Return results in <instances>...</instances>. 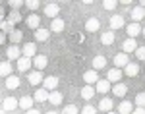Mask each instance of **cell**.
I'll use <instances>...</instances> for the list:
<instances>
[{
  "mask_svg": "<svg viewBox=\"0 0 145 114\" xmlns=\"http://www.w3.org/2000/svg\"><path fill=\"white\" fill-rule=\"evenodd\" d=\"M58 14H60V4H58V2H48V4H45V16L46 18L56 20Z\"/></svg>",
  "mask_w": 145,
  "mask_h": 114,
  "instance_id": "6da1fadb",
  "label": "cell"
},
{
  "mask_svg": "<svg viewBox=\"0 0 145 114\" xmlns=\"http://www.w3.org/2000/svg\"><path fill=\"white\" fill-rule=\"evenodd\" d=\"M108 25H110V31L122 29L124 25H126V20H124V16H120V14H114V16H110V20H108Z\"/></svg>",
  "mask_w": 145,
  "mask_h": 114,
  "instance_id": "7a4b0ae2",
  "label": "cell"
},
{
  "mask_svg": "<svg viewBox=\"0 0 145 114\" xmlns=\"http://www.w3.org/2000/svg\"><path fill=\"white\" fill-rule=\"evenodd\" d=\"M22 56L33 60L37 56V45L35 43H25V45H22Z\"/></svg>",
  "mask_w": 145,
  "mask_h": 114,
  "instance_id": "3957f363",
  "label": "cell"
},
{
  "mask_svg": "<svg viewBox=\"0 0 145 114\" xmlns=\"http://www.w3.org/2000/svg\"><path fill=\"white\" fill-rule=\"evenodd\" d=\"M6 58H8V62L10 60H20L22 58V48L18 45H10L6 48Z\"/></svg>",
  "mask_w": 145,
  "mask_h": 114,
  "instance_id": "277c9868",
  "label": "cell"
},
{
  "mask_svg": "<svg viewBox=\"0 0 145 114\" xmlns=\"http://www.w3.org/2000/svg\"><path fill=\"white\" fill-rule=\"evenodd\" d=\"M58 83H60V79L56 78V76H46L45 81H43V87H45L46 91H56V87H58Z\"/></svg>",
  "mask_w": 145,
  "mask_h": 114,
  "instance_id": "5b68a950",
  "label": "cell"
},
{
  "mask_svg": "<svg viewBox=\"0 0 145 114\" xmlns=\"http://www.w3.org/2000/svg\"><path fill=\"white\" fill-rule=\"evenodd\" d=\"M83 81H85V85H97V81H99V72H95V70L83 72Z\"/></svg>",
  "mask_w": 145,
  "mask_h": 114,
  "instance_id": "8992f818",
  "label": "cell"
},
{
  "mask_svg": "<svg viewBox=\"0 0 145 114\" xmlns=\"http://www.w3.org/2000/svg\"><path fill=\"white\" fill-rule=\"evenodd\" d=\"M128 64H130V58H128V54H124V52L114 54V68L122 70V68H126Z\"/></svg>",
  "mask_w": 145,
  "mask_h": 114,
  "instance_id": "52a82bcc",
  "label": "cell"
},
{
  "mask_svg": "<svg viewBox=\"0 0 145 114\" xmlns=\"http://www.w3.org/2000/svg\"><path fill=\"white\" fill-rule=\"evenodd\" d=\"M18 106H20V99H16V97H6V99H4V103H2V108H4L6 112L16 110Z\"/></svg>",
  "mask_w": 145,
  "mask_h": 114,
  "instance_id": "ba28073f",
  "label": "cell"
},
{
  "mask_svg": "<svg viewBox=\"0 0 145 114\" xmlns=\"http://www.w3.org/2000/svg\"><path fill=\"white\" fill-rule=\"evenodd\" d=\"M33 66L37 72H43V70L48 66V58L45 56V54H37V56L33 58Z\"/></svg>",
  "mask_w": 145,
  "mask_h": 114,
  "instance_id": "9c48e42d",
  "label": "cell"
},
{
  "mask_svg": "<svg viewBox=\"0 0 145 114\" xmlns=\"http://www.w3.org/2000/svg\"><path fill=\"white\" fill-rule=\"evenodd\" d=\"M27 81H29L31 85H41V83L45 81V76H43L41 72L33 70V72H29V74H27Z\"/></svg>",
  "mask_w": 145,
  "mask_h": 114,
  "instance_id": "30bf717a",
  "label": "cell"
},
{
  "mask_svg": "<svg viewBox=\"0 0 145 114\" xmlns=\"http://www.w3.org/2000/svg\"><path fill=\"white\" fill-rule=\"evenodd\" d=\"M18 72H22V74H25V72H29L31 70V66H33V60L31 58H25V56H22L20 60H18Z\"/></svg>",
  "mask_w": 145,
  "mask_h": 114,
  "instance_id": "8fae6325",
  "label": "cell"
},
{
  "mask_svg": "<svg viewBox=\"0 0 145 114\" xmlns=\"http://www.w3.org/2000/svg\"><path fill=\"white\" fill-rule=\"evenodd\" d=\"M106 79L110 81V83H120V79H122V70H118V68H110L108 72H106Z\"/></svg>",
  "mask_w": 145,
  "mask_h": 114,
  "instance_id": "7c38bea8",
  "label": "cell"
},
{
  "mask_svg": "<svg viewBox=\"0 0 145 114\" xmlns=\"http://www.w3.org/2000/svg\"><path fill=\"white\" fill-rule=\"evenodd\" d=\"M141 29H143V27H141V25H139V23H130V25H128V27H126V33H128V39H135V37H137V35H141Z\"/></svg>",
  "mask_w": 145,
  "mask_h": 114,
  "instance_id": "4fadbf2b",
  "label": "cell"
},
{
  "mask_svg": "<svg viewBox=\"0 0 145 114\" xmlns=\"http://www.w3.org/2000/svg\"><path fill=\"white\" fill-rule=\"evenodd\" d=\"M33 35H35V41L37 43H45V41H48V37H50V29L39 27L37 31H33Z\"/></svg>",
  "mask_w": 145,
  "mask_h": 114,
  "instance_id": "5bb4252c",
  "label": "cell"
},
{
  "mask_svg": "<svg viewBox=\"0 0 145 114\" xmlns=\"http://www.w3.org/2000/svg\"><path fill=\"white\" fill-rule=\"evenodd\" d=\"M137 43H135V39H126L122 43V52L124 54H130V52H135L137 50Z\"/></svg>",
  "mask_w": 145,
  "mask_h": 114,
  "instance_id": "9a60e30c",
  "label": "cell"
},
{
  "mask_svg": "<svg viewBox=\"0 0 145 114\" xmlns=\"http://www.w3.org/2000/svg\"><path fill=\"white\" fill-rule=\"evenodd\" d=\"M95 91L106 95L108 91H112V83L108 79H99V81H97V85H95Z\"/></svg>",
  "mask_w": 145,
  "mask_h": 114,
  "instance_id": "2e32d148",
  "label": "cell"
},
{
  "mask_svg": "<svg viewBox=\"0 0 145 114\" xmlns=\"http://www.w3.org/2000/svg\"><path fill=\"white\" fill-rule=\"evenodd\" d=\"M12 72H14L12 62H8V60H2V62H0V78H10Z\"/></svg>",
  "mask_w": 145,
  "mask_h": 114,
  "instance_id": "e0dca14e",
  "label": "cell"
},
{
  "mask_svg": "<svg viewBox=\"0 0 145 114\" xmlns=\"http://www.w3.org/2000/svg\"><path fill=\"white\" fill-rule=\"evenodd\" d=\"M48 95H50V93L46 91L45 87H39L33 95V101L35 103H46V101H48Z\"/></svg>",
  "mask_w": 145,
  "mask_h": 114,
  "instance_id": "ac0fdd59",
  "label": "cell"
},
{
  "mask_svg": "<svg viewBox=\"0 0 145 114\" xmlns=\"http://www.w3.org/2000/svg\"><path fill=\"white\" fill-rule=\"evenodd\" d=\"M101 29V21L97 18H89L87 21H85V31L87 33H95V31H99Z\"/></svg>",
  "mask_w": 145,
  "mask_h": 114,
  "instance_id": "d6986e66",
  "label": "cell"
},
{
  "mask_svg": "<svg viewBox=\"0 0 145 114\" xmlns=\"http://www.w3.org/2000/svg\"><path fill=\"white\" fill-rule=\"evenodd\" d=\"M130 18H132V21H134V23H139V21L145 18V10L141 8V6H135V8H132Z\"/></svg>",
  "mask_w": 145,
  "mask_h": 114,
  "instance_id": "ffe728a7",
  "label": "cell"
},
{
  "mask_svg": "<svg viewBox=\"0 0 145 114\" xmlns=\"http://www.w3.org/2000/svg\"><path fill=\"white\" fill-rule=\"evenodd\" d=\"M64 27H66V21L62 20V18H56V20H52V23H50V31H54V33H62L64 31Z\"/></svg>",
  "mask_w": 145,
  "mask_h": 114,
  "instance_id": "44dd1931",
  "label": "cell"
},
{
  "mask_svg": "<svg viewBox=\"0 0 145 114\" xmlns=\"http://www.w3.org/2000/svg\"><path fill=\"white\" fill-rule=\"evenodd\" d=\"M112 93H114V97L124 99V97H126V93H128V85H126V83H116V85L112 87Z\"/></svg>",
  "mask_w": 145,
  "mask_h": 114,
  "instance_id": "7402d4cb",
  "label": "cell"
},
{
  "mask_svg": "<svg viewBox=\"0 0 145 114\" xmlns=\"http://www.w3.org/2000/svg\"><path fill=\"white\" fill-rule=\"evenodd\" d=\"M95 95H97V91H95L93 85H83V89H81V99L83 101H91Z\"/></svg>",
  "mask_w": 145,
  "mask_h": 114,
  "instance_id": "603a6c76",
  "label": "cell"
},
{
  "mask_svg": "<svg viewBox=\"0 0 145 114\" xmlns=\"http://www.w3.org/2000/svg\"><path fill=\"white\" fill-rule=\"evenodd\" d=\"M62 101H64V97H62L60 91H50V95H48V103L52 104V106H60Z\"/></svg>",
  "mask_w": 145,
  "mask_h": 114,
  "instance_id": "cb8c5ba5",
  "label": "cell"
},
{
  "mask_svg": "<svg viewBox=\"0 0 145 114\" xmlns=\"http://www.w3.org/2000/svg\"><path fill=\"white\" fill-rule=\"evenodd\" d=\"M112 106H114V101L112 99H108V97H105L103 101L99 103V110H103V112H112Z\"/></svg>",
  "mask_w": 145,
  "mask_h": 114,
  "instance_id": "d4e9b609",
  "label": "cell"
},
{
  "mask_svg": "<svg viewBox=\"0 0 145 114\" xmlns=\"http://www.w3.org/2000/svg\"><path fill=\"white\" fill-rule=\"evenodd\" d=\"M134 104L130 103V101H122V103L118 104V114H132L134 112Z\"/></svg>",
  "mask_w": 145,
  "mask_h": 114,
  "instance_id": "484cf974",
  "label": "cell"
},
{
  "mask_svg": "<svg viewBox=\"0 0 145 114\" xmlns=\"http://www.w3.org/2000/svg\"><path fill=\"white\" fill-rule=\"evenodd\" d=\"M20 85H22V81H20L18 76H10V78H6V89L14 91V89H18Z\"/></svg>",
  "mask_w": 145,
  "mask_h": 114,
  "instance_id": "4316f807",
  "label": "cell"
},
{
  "mask_svg": "<svg viewBox=\"0 0 145 114\" xmlns=\"http://www.w3.org/2000/svg\"><path fill=\"white\" fill-rule=\"evenodd\" d=\"M27 25H29L33 31H37V29L41 27V18H39L37 14H29V18H27Z\"/></svg>",
  "mask_w": 145,
  "mask_h": 114,
  "instance_id": "83f0119b",
  "label": "cell"
},
{
  "mask_svg": "<svg viewBox=\"0 0 145 114\" xmlns=\"http://www.w3.org/2000/svg\"><path fill=\"white\" fill-rule=\"evenodd\" d=\"M105 66H106V58L103 56V54H97V56L93 58V70H95V72L103 70Z\"/></svg>",
  "mask_w": 145,
  "mask_h": 114,
  "instance_id": "f1b7e54d",
  "label": "cell"
},
{
  "mask_svg": "<svg viewBox=\"0 0 145 114\" xmlns=\"http://www.w3.org/2000/svg\"><path fill=\"white\" fill-rule=\"evenodd\" d=\"M124 74H126V76H130V78H135V76L139 74V66H137L135 62H130V64L124 68Z\"/></svg>",
  "mask_w": 145,
  "mask_h": 114,
  "instance_id": "f546056e",
  "label": "cell"
},
{
  "mask_svg": "<svg viewBox=\"0 0 145 114\" xmlns=\"http://www.w3.org/2000/svg\"><path fill=\"white\" fill-rule=\"evenodd\" d=\"M101 43L105 46L114 45V31H105V33L101 35Z\"/></svg>",
  "mask_w": 145,
  "mask_h": 114,
  "instance_id": "4dcf8cb0",
  "label": "cell"
},
{
  "mask_svg": "<svg viewBox=\"0 0 145 114\" xmlns=\"http://www.w3.org/2000/svg\"><path fill=\"white\" fill-rule=\"evenodd\" d=\"M33 103H35V101H33V97H22V99H20V106H22L25 112L33 108Z\"/></svg>",
  "mask_w": 145,
  "mask_h": 114,
  "instance_id": "1f68e13d",
  "label": "cell"
},
{
  "mask_svg": "<svg viewBox=\"0 0 145 114\" xmlns=\"http://www.w3.org/2000/svg\"><path fill=\"white\" fill-rule=\"evenodd\" d=\"M10 23H14V25H18V23H22V12L18 10H12L10 14H8V18H6Z\"/></svg>",
  "mask_w": 145,
  "mask_h": 114,
  "instance_id": "d6a6232c",
  "label": "cell"
},
{
  "mask_svg": "<svg viewBox=\"0 0 145 114\" xmlns=\"http://www.w3.org/2000/svg\"><path fill=\"white\" fill-rule=\"evenodd\" d=\"M22 39H23V31L22 29H14V33L10 35V43L18 45V43H22Z\"/></svg>",
  "mask_w": 145,
  "mask_h": 114,
  "instance_id": "836d02e7",
  "label": "cell"
},
{
  "mask_svg": "<svg viewBox=\"0 0 145 114\" xmlns=\"http://www.w3.org/2000/svg\"><path fill=\"white\" fill-rule=\"evenodd\" d=\"M0 31H2L4 35H8V37H10V35L14 33V23H10L8 20H6V21H2V23H0Z\"/></svg>",
  "mask_w": 145,
  "mask_h": 114,
  "instance_id": "e575fe53",
  "label": "cell"
},
{
  "mask_svg": "<svg viewBox=\"0 0 145 114\" xmlns=\"http://www.w3.org/2000/svg\"><path fill=\"white\" fill-rule=\"evenodd\" d=\"M103 8L108 10V12H114L118 8V2H116V0H105V2H103Z\"/></svg>",
  "mask_w": 145,
  "mask_h": 114,
  "instance_id": "d590c367",
  "label": "cell"
},
{
  "mask_svg": "<svg viewBox=\"0 0 145 114\" xmlns=\"http://www.w3.org/2000/svg\"><path fill=\"white\" fill-rule=\"evenodd\" d=\"M81 110H79L76 104H68V106H64V110H62V114H79Z\"/></svg>",
  "mask_w": 145,
  "mask_h": 114,
  "instance_id": "8d00e7d4",
  "label": "cell"
},
{
  "mask_svg": "<svg viewBox=\"0 0 145 114\" xmlns=\"http://www.w3.org/2000/svg\"><path fill=\"white\" fill-rule=\"evenodd\" d=\"M135 106H143L145 108V91H139L135 95Z\"/></svg>",
  "mask_w": 145,
  "mask_h": 114,
  "instance_id": "74e56055",
  "label": "cell"
},
{
  "mask_svg": "<svg viewBox=\"0 0 145 114\" xmlns=\"http://www.w3.org/2000/svg\"><path fill=\"white\" fill-rule=\"evenodd\" d=\"M23 4H25V6H27L29 10L33 12V14L39 10V6H41V2H39V0H29V2H23Z\"/></svg>",
  "mask_w": 145,
  "mask_h": 114,
  "instance_id": "f35d334b",
  "label": "cell"
},
{
  "mask_svg": "<svg viewBox=\"0 0 145 114\" xmlns=\"http://www.w3.org/2000/svg\"><path fill=\"white\" fill-rule=\"evenodd\" d=\"M79 114H97V106L87 104V106H83V108H81V112H79Z\"/></svg>",
  "mask_w": 145,
  "mask_h": 114,
  "instance_id": "ab89813d",
  "label": "cell"
},
{
  "mask_svg": "<svg viewBox=\"0 0 145 114\" xmlns=\"http://www.w3.org/2000/svg\"><path fill=\"white\" fill-rule=\"evenodd\" d=\"M135 56H137V60H145V45H139V46H137Z\"/></svg>",
  "mask_w": 145,
  "mask_h": 114,
  "instance_id": "60d3db41",
  "label": "cell"
},
{
  "mask_svg": "<svg viewBox=\"0 0 145 114\" xmlns=\"http://www.w3.org/2000/svg\"><path fill=\"white\" fill-rule=\"evenodd\" d=\"M8 6L14 8V10H18V8L22 6V2H20V0H10V2H8Z\"/></svg>",
  "mask_w": 145,
  "mask_h": 114,
  "instance_id": "b9f144b4",
  "label": "cell"
},
{
  "mask_svg": "<svg viewBox=\"0 0 145 114\" xmlns=\"http://www.w3.org/2000/svg\"><path fill=\"white\" fill-rule=\"evenodd\" d=\"M132 114H145V108H143V106H135Z\"/></svg>",
  "mask_w": 145,
  "mask_h": 114,
  "instance_id": "7bdbcfd3",
  "label": "cell"
},
{
  "mask_svg": "<svg viewBox=\"0 0 145 114\" xmlns=\"http://www.w3.org/2000/svg\"><path fill=\"white\" fill-rule=\"evenodd\" d=\"M4 43H6V35L0 31V45H4Z\"/></svg>",
  "mask_w": 145,
  "mask_h": 114,
  "instance_id": "ee69618b",
  "label": "cell"
},
{
  "mask_svg": "<svg viewBox=\"0 0 145 114\" xmlns=\"http://www.w3.org/2000/svg\"><path fill=\"white\" fill-rule=\"evenodd\" d=\"M25 114H41V112H39L37 108H31V110H27V112H25Z\"/></svg>",
  "mask_w": 145,
  "mask_h": 114,
  "instance_id": "f6af8a7d",
  "label": "cell"
},
{
  "mask_svg": "<svg viewBox=\"0 0 145 114\" xmlns=\"http://www.w3.org/2000/svg\"><path fill=\"white\" fill-rule=\"evenodd\" d=\"M139 6H141V8L145 10V0H141V4H139Z\"/></svg>",
  "mask_w": 145,
  "mask_h": 114,
  "instance_id": "bcb514c9",
  "label": "cell"
},
{
  "mask_svg": "<svg viewBox=\"0 0 145 114\" xmlns=\"http://www.w3.org/2000/svg\"><path fill=\"white\" fill-rule=\"evenodd\" d=\"M46 114H58V112H56V110H48Z\"/></svg>",
  "mask_w": 145,
  "mask_h": 114,
  "instance_id": "7dc6e473",
  "label": "cell"
},
{
  "mask_svg": "<svg viewBox=\"0 0 145 114\" xmlns=\"http://www.w3.org/2000/svg\"><path fill=\"white\" fill-rule=\"evenodd\" d=\"M0 114H6V110H4V108H0Z\"/></svg>",
  "mask_w": 145,
  "mask_h": 114,
  "instance_id": "c3c4849f",
  "label": "cell"
},
{
  "mask_svg": "<svg viewBox=\"0 0 145 114\" xmlns=\"http://www.w3.org/2000/svg\"><path fill=\"white\" fill-rule=\"evenodd\" d=\"M141 35H143V37H145V27H143V29H141Z\"/></svg>",
  "mask_w": 145,
  "mask_h": 114,
  "instance_id": "681fc988",
  "label": "cell"
},
{
  "mask_svg": "<svg viewBox=\"0 0 145 114\" xmlns=\"http://www.w3.org/2000/svg\"><path fill=\"white\" fill-rule=\"evenodd\" d=\"M106 114H118V112H114V110H112V112H106Z\"/></svg>",
  "mask_w": 145,
  "mask_h": 114,
  "instance_id": "f907efd6",
  "label": "cell"
}]
</instances>
